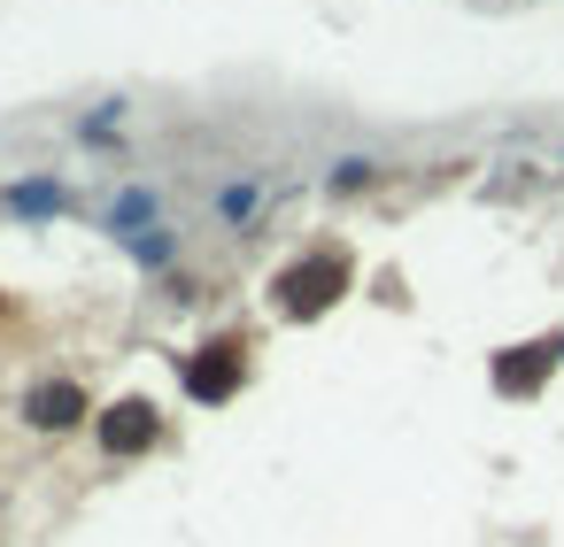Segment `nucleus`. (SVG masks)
Returning <instances> with one entry per match:
<instances>
[{"instance_id":"1","label":"nucleus","mask_w":564,"mask_h":547,"mask_svg":"<svg viewBox=\"0 0 564 547\" xmlns=\"http://www.w3.org/2000/svg\"><path fill=\"white\" fill-rule=\"evenodd\" d=\"M70 209V186H54V177H24V186L0 194V216H62Z\"/></svg>"},{"instance_id":"2","label":"nucleus","mask_w":564,"mask_h":547,"mask_svg":"<svg viewBox=\"0 0 564 547\" xmlns=\"http://www.w3.org/2000/svg\"><path fill=\"white\" fill-rule=\"evenodd\" d=\"M77 417H86V394H77V386H39L32 394V424L39 432H70Z\"/></svg>"},{"instance_id":"3","label":"nucleus","mask_w":564,"mask_h":547,"mask_svg":"<svg viewBox=\"0 0 564 547\" xmlns=\"http://www.w3.org/2000/svg\"><path fill=\"white\" fill-rule=\"evenodd\" d=\"M147 224H155V186H124V194L109 201V232L132 239V232H147Z\"/></svg>"},{"instance_id":"4","label":"nucleus","mask_w":564,"mask_h":547,"mask_svg":"<svg viewBox=\"0 0 564 547\" xmlns=\"http://www.w3.org/2000/svg\"><path fill=\"white\" fill-rule=\"evenodd\" d=\"M217 216H224L232 232H248V224L263 216V186H256V177H232V186L217 194Z\"/></svg>"},{"instance_id":"5","label":"nucleus","mask_w":564,"mask_h":547,"mask_svg":"<svg viewBox=\"0 0 564 547\" xmlns=\"http://www.w3.org/2000/svg\"><path fill=\"white\" fill-rule=\"evenodd\" d=\"M101 439L132 455V447H147V439H155V417H147L139 401H124V409H109V424H101Z\"/></svg>"},{"instance_id":"6","label":"nucleus","mask_w":564,"mask_h":547,"mask_svg":"<svg viewBox=\"0 0 564 547\" xmlns=\"http://www.w3.org/2000/svg\"><path fill=\"white\" fill-rule=\"evenodd\" d=\"M124 247H132V262H139V270H163V262L179 254V232H171V224H147V232H132Z\"/></svg>"},{"instance_id":"7","label":"nucleus","mask_w":564,"mask_h":547,"mask_svg":"<svg viewBox=\"0 0 564 547\" xmlns=\"http://www.w3.org/2000/svg\"><path fill=\"white\" fill-rule=\"evenodd\" d=\"M232 371H240V347H209V362H201V371H194L186 386H194L201 401H217V394L232 386Z\"/></svg>"},{"instance_id":"8","label":"nucleus","mask_w":564,"mask_h":547,"mask_svg":"<svg viewBox=\"0 0 564 547\" xmlns=\"http://www.w3.org/2000/svg\"><path fill=\"white\" fill-rule=\"evenodd\" d=\"M109 132H124V101H101V109H94L86 124H77V139H94V147H101Z\"/></svg>"},{"instance_id":"9","label":"nucleus","mask_w":564,"mask_h":547,"mask_svg":"<svg viewBox=\"0 0 564 547\" xmlns=\"http://www.w3.org/2000/svg\"><path fill=\"white\" fill-rule=\"evenodd\" d=\"M364 177H371V162H364V154H348V162H333V186H341V194H356V186H364Z\"/></svg>"}]
</instances>
